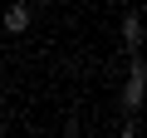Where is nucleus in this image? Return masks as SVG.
I'll list each match as a JSON object with an SVG mask.
<instances>
[{"label": "nucleus", "mask_w": 147, "mask_h": 138, "mask_svg": "<svg viewBox=\"0 0 147 138\" xmlns=\"http://www.w3.org/2000/svg\"><path fill=\"white\" fill-rule=\"evenodd\" d=\"M142 79H147V69L132 59V74H127V84H123V109H137V104H142Z\"/></svg>", "instance_id": "f257e3e1"}, {"label": "nucleus", "mask_w": 147, "mask_h": 138, "mask_svg": "<svg viewBox=\"0 0 147 138\" xmlns=\"http://www.w3.org/2000/svg\"><path fill=\"white\" fill-rule=\"evenodd\" d=\"M5 30L10 35H25L30 30V5H25V0H15V5L5 10Z\"/></svg>", "instance_id": "f03ea898"}, {"label": "nucleus", "mask_w": 147, "mask_h": 138, "mask_svg": "<svg viewBox=\"0 0 147 138\" xmlns=\"http://www.w3.org/2000/svg\"><path fill=\"white\" fill-rule=\"evenodd\" d=\"M123 35H127V44L137 49V44H142V20H137V15H127V20H123Z\"/></svg>", "instance_id": "7ed1b4c3"}]
</instances>
